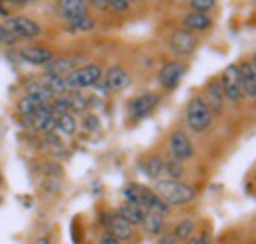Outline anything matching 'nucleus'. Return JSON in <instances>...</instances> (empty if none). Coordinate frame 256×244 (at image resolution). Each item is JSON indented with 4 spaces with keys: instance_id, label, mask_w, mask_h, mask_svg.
I'll return each instance as SVG.
<instances>
[{
    "instance_id": "aec40b11",
    "label": "nucleus",
    "mask_w": 256,
    "mask_h": 244,
    "mask_svg": "<svg viewBox=\"0 0 256 244\" xmlns=\"http://www.w3.org/2000/svg\"><path fill=\"white\" fill-rule=\"evenodd\" d=\"M140 172L148 180L158 182V180H162V176H164V160L158 158V156H150L148 160L140 162Z\"/></svg>"
},
{
    "instance_id": "a211bd4d",
    "label": "nucleus",
    "mask_w": 256,
    "mask_h": 244,
    "mask_svg": "<svg viewBox=\"0 0 256 244\" xmlns=\"http://www.w3.org/2000/svg\"><path fill=\"white\" fill-rule=\"evenodd\" d=\"M104 81H106V85H108L110 91H122V89L128 87L130 77H128V73L124 69H120V67H110V69L106 71V75H104Z\"/></svg>"
},
{
    "instance_id": "ea45409f",
    "label": "nucleus",
    "mask_w": 256,
    "mask_h": 244,
    "mask_svg": "<svg viewBox=\"0 0 256 244\" xmlns=\"http://www.w3.org/2000/svg\"><path fill=\"white\" fill-rule=\"evenodd\" d=\"M36 244H50V238H46V236H44V238H38Z\"/></svg>"
},
{
    "instance_id": "f3484780",
    "label": "nucleus",
    "mask_w": 256,
    "mask_h": 244,
    "mask_svg": "<svg viewBox=\"0 0 256 244\" xmlns=\"http://www.w3.org/2000/svg\"><path fill=\"white\" fill-rule=\"evenodd\" d=\"M184 26L188 32H205L213 26V18L203 12H192L184 18Z\"/></svg>"
},
{
    "instance_id": "9b49d317",
    "label": "nucleus",
    "mask_w": 256,
    "mask_h": 244,
    "mask_svg": "<svg viewBox=\"0 0 256 244\" xmlns=\"http://www.w3.org/2000/svg\"><path fill=\"white\" fill-rule=\"evenodd\" d=\"M56 6H58V14H62L65 20L87 16V10H89L87 0H58Z\"/></svg>"
},
{
    "instance_id": "9d476101",
    "label": "nucleus",
    "mask_w": 256,
    "mask_h": 244,
    "mask_svg": "<svg viewBox=\"0 0 256 244\" xmlns=\"http://www.w3.org/2000/svg\"><path fill=\"white\" fill-rule=\"evenodd\" d=\"M20 58L30 63V65H38V67H46L50 61L56 58V54L48 48H40V46H30V48H22Z\"/></svg>"
},
{
    "instance_id": "dca6fc26",
    "label": "nucleus",
    "mask_w": 256,
    "mask_h": 244,
    "mask_svg": "<svg viewBox=\"0 0 256 244\" xmlns=\"http://www.w3.org/2000/svg\"><path fill=\"white\" fill-rule=\"evenodd\" d=\"M114 238H118L120 242L122 240H130L134 236V224H130L126 218H122L120 214L116 213L110 218V230H108Z\"/></svg>"
},
{
    "instance_id": "1a4fd4ad",
    "label": "nucleus",
    "mask_w": 256,
    "mask_h": 244,
    "mask_svg": "<svg viewBox=\"0 0 256 244\" xmlns=\"http://www.w3.org/2000/svg\"><path fill=\"white\" fill-rule=\"evenodd\" d=\"M186 73V65L182 61H170L166 63L158 73V79H160V85L164 89H176L180 79L184 77Z\"/></svg>"
},
{
    "instance_id": "4be33fe9",
    "label": "nucleus",
    "mask_w": 256,
    "mask_h": 244,
    "mask_svg": "<svg viewBox=\"0 0 256 244\" xmlns=\"http://www.w3.org/2000/svg\"><path fill=\"white\" fill-rule=\"evenodd\" d=\"M118 214L122 216V218H126L130 224H142V220H144V214L146 211L142 209V207H138V205H132V203H124V205H120V209H118Z\"/></svg>"
},
{
    "instance_id": "a19ab883",
    "label": "nucleus",
    "mask_w": 256,
    "mask_h": 244,
    "mask_svg": "<svg viewBox=\"0 0 256 244\" xmlns=\"http://www.w3.org/2000/svg\"><path fill=\"white\" fill-rule=\"evenodd\" d=\"M250 63H252V67H254V71H256V54L252 56V61H250Z\"/></svg>"
},
{
    "instance_id": "79ce46f5",
    "label": "nucleus",
    "mask_w": 256,
    "mask_h": 244,
    "mask_svg": "<svg viewBox=\"0 0 256 244\" xmlns=\"http://www.w3.org/2000/svg\"><path fill=\"white\" fill-rule=\"evenodd\" d=\"M2 182H4V178H2V172H0V185H2Z\"/></svg>"
},
{
    "instance_id": "cd10ccee",
    "label": "nucleus",
    "mask_w": 256,
    "mask_h": 244,
    "mask_svg": "<svg viewBox=\"0 0 256 244\" xmlns=\"http://www.w3.org/2000/svg\"><path fill=\"white\" fill-rule=\"evenodd\" d=\"M164 174H168L170 180H180V178L184 176V166H182V162L176 160V158L164 162Z\"/></svg>"
},
{
    "instance_id": "4468645a",
    "label": "nucleus",
    "mask_w": 256,
    "mask_h": 244,
    "mask_svg": "<svg viewBox=\"0 0 256 244\" xmlns=\"http://www.w3.org/2000/svg\"><path fill=\"white\" fill-rule=\"evenodd\" d=\"M122 195H124V199H126V203H132V205H138V207H142L144 211H146V205H148V199H150V195H152V189H148V187H144V185H126L124 189H122Z\"/></svg>"
},
{
    "instance_id": "7ed1b4c3",
    "label": "nucleus",
    "mask_w": 256,
    "mask_h": 244,
    "mask_svg": "<svg viewBox=\"0 0 256 244\" xmlns=\"http://www.w3.org/2000/svg\"><path fill=\"white\" fill-rule=\"evenodd\" d=\"M102 77V69L96 63H87L83 67H77L73 73H69L67 79V87L71 91H83L87 87H95Z\"/></svg>"
},
{
    "instance_id": "72a5a7b5",
    "label": "nucleus",
    "mask_w": 256,
    "mask_h": 244,
    "mask_svg": "<svg viewBox=\"0 0 256 244\" xmlns=\"http://www.w3.org/2000/svg\"><path fill=\"white\" fill-rule=\"evenodd\" d=\"M83 124H85L87 130H96V128H98V118H96L95 114H89V116L83 120Z\"/></svg>"
},
{
    "instance_id": "412c9836",
    "label": "nucleus",
    "mask_w": 256,
    "mask_h": 244,
    "mask_svg": "<svg viewBox=\"0 0 256 244\" xmlns=\"http://www.w3.org/2000/svg\"><path fill=\"white\" fill-rule=\"evenodd\" d=\"M42 83L54 92V96H62V94H67L69 92V87H67V79L62 77V75H52V73H44L42 77Z\"/></svg>"
},
{
    "instance_id": "f257e3e1",
    "label": "nucleus",
    "mask_w": 256,
    "mask_h": 244,
    "mask_svg": "<svg viewBox=\"0 0 256 244\" xmlns=\"http://www.w3.org/2000/svg\"><path fill=\"white\" fill-rule=\"evenodd\" d=\"M156 193L170 207L188 205V203H192L193 199L197 197V193H195V189H193L192 185L178 182V180H170V178L156 182Z\"/></svg>"
},
{
    "instance_id": "5701e85b",
    "label": "nucleus",
    "mask_w": 256,
    "mask_h": 244,
    "mask_svg": "<svg viewBox=\"0 0 256 244\" xmlns=\"http://www.w3.org/2000/svg\"><path fill=\"white\" fill-rule=\"evenodd\" d=\"M26 91H28V96L38 98V100H42V102H48V104L56 98L54 92L50 91L42 81H32V83H28V85H26Z\"/></svg>"
},
{
    "instance_id": "bb28decb",
    "label": "nucleus",
    "mask_w": 256,
    "mask_h": 244,
    "mask_svg": "<svg viewBox=\"0 0 256 244\" xmlns=\"http://www.w3.org/2000/svg\"><path fill=\"white\" fill-rule=\"evenodd\" d=\"M67 96H69V102H71V112H83V110H87L89 98L81 91H71V94H67Z\"/></svg>"
},
{
    "instance_id": "4c0bfd02",
    "label": "nucleus",
    "mask_w": 256,
    "mask_h": 244,
    "mask_svg": "<svg viewBox=\"0 0 256 244\" xmlns=\"http://www.w3.org/2000/svg\"><path fill=\"white\" fill-rule=\"evenodd\" d=\"M10 4H18V6H28V4H34L38 0H8Z\"/></svg>"
},
{
    "instance_id": "e433bc0d",
    "label": "nucleus",
    "mask_w": 256,
    "mask_h": 244,
    "mask_svg": "<svg viewBox=\"0 0 256 244\" xmlns=\"http://www.w3.org/2000/svg\"><path fill=\"white\" fill-rule=\"evenodd\" d=\"M158 244H176V238H174V234H162V238H160V242Z\"/></svg>"
},
{
    "instance_id": "473e14b6",
    "label": "nucleus",
    "mask_w": 256,
    "mask_h": 244,
    "mask_svg": "<svg viewBox=\"0 0 256 244\" xmlns=\"http://www.w3.org/2000/svg\"><path fill=\"white\" fill-rule=\"evenodd\" d=\"M16 42V38L10 34V32L4 28V24H0V44H6V46H12Z\"/></svg>"
},
{
    "instance_id": "423d86ee",
    "label": "nucleus",
    "mask_w": 256,
    "mask_h": 244,
    "mask_svg": "<svg viewBox=\"0 0 256 244\" xmlns=\"http://www.w3.org/2000/svg\"><path fill=\"white\" fill-rule=\"evenodd\" d=\"M170 154H172V158H176L180 162H186L193 156V144L186 132L176 130L170 136Z\"/></svg>"
},
{
    "instance_id": "b1692460",
    "label": "nucleus",
    "mask_w": 256,
    "mask_h": 244,
    "mask_svg": "<svg viewBox=\"0 0 256 244\" xmlns=\"http://www.w3.org/2000/svg\"><path fill=\"white\" fill-rule=\"evenodd\" d=\"M58 130L64 136H73L77 130V118L73 112H65V114H58Z\"/></svg>"
},
{
    "instance_id": "c85d7f7f",
    "label": "nucleus",
    "mask_w": 256,
    "mask_h": 244,
    "mask_svg": "<svg viewBox=\"0 0 256 244\" xmlns=\"http://www.w3.org/2000/svg\"><path fill=\"white\" fill-rule=\"evenodd\" d=\"M52 110L56 114H65V112H71V102H69V96L62 94V96H56L52 102H50Z\"/></svg>"
},
{
    "instance_id": "c03bdc74",
    "label": "nucleus",
    "mask_w": 256,
    "mask_h": 244,
    "mask_svg": "<svg viewBox=\"0 0 256 244\" xmlns=\"http://www.w3.org/2000/svg\"><path fill=\"white\" fill-rule=\"evenodd\" d=\"M0 203H2V197H0Z\"/></svg>"
},
{
    "instance_id": "6e6552de",
    "label": "nucleus",
    "mask_w": 256,
    "mask_h": 244,
    "mask_svg": "<svg viewBox=\"0 0 256 244\" xmlns=\"http://www.w3.org/2000/svg\"><path fill=\"white\" fill-rule=\"evenodd\" d=\"M158 100H160V98H158V94H154V92H144V94L136 96V98L130 102V118H132V120L144 118L146 114H150V112L156 108Z\"/></svg>"
},
{
    "instance_id": "c756f323",
    "label": "nucleus",
    "mask_w": 256,
    "mask_h": 244,
    "mask_svg": "<svg viewBox=\"0 0 256 244\" xmlns=\"http://www.w3.org/2000/svg\"><path fill=\"white\" fill-rule=\"evenodd\" d=\"M215 4H217V0H190L193 12H203V14H209L215 8Z\"/></svg>"
},
{
    "instance_id": "20e7f679",
    "label": "nucleus",
    "mask_w": 256,
    "mask_h": 244,
    "mask_svg": "<svg viewBox=\"0 0 256 244\" xmlns=\"http://www.w3.org/2000/svg\"><path fill=\"white\" fill-rule=\"evenodd\" d=\"M4 28L14 38H20V40H32L42 34V26L28 16H8L4 22Z\"/></svg>"
},
{
    "instance_id": "393cba45",
    "label": "nucleus",
    "mask_w": 256,
    "mask_h": 244,
    "mask_svg": "<svg viewBox=\"0 0 256 244\" xmlns=\"http://www.w3.org/2000/svg\"><path fill=\"white\" fill-rule=\"evenodd\" d=\"M193 232H195V222H193L192 218H184V220H180V222L176 224V228H174V238L186 242L188 238H192Z\"/></svg>"
},
{
    "instance_id": "c9c22d12",
    "label": "nucleus",
    "mask_w": 256,
    "mask_h": 244,
    "mask_svg": "<svg viewBox=\"0 0 256 244\" xmlns=\"http://www.w3.org/2000/svg\"><path fill=\"white\" fill-rule=\"evenodd\" d=\"M87 4H93V6H95V8H98V10H108L106 0H87Z\"/></svg>"
},
{
    "instance_id": "a18cd8bd",
    "label": "nucleus",
    "mask_w": 256,
    "mask_h": 244,
    "mask_svg": "<svg viewBox=\"0 0 256 244\" xmlns=\"http://www.w3.org/2000/svg\"><path fill=\"white\" fill-rule=\"evenodd\" d=\"M254 2H256V0H254Z\"/></svg>"
},
{
    "instance_id": "58836bf2",
    "label": "nucleus",
    "mask_w": 256,
    "mask_h": 244,
    "mask_svg": "<svg viewBox=\"0 0 256 244\" xmlns=\"http://www.w3.org/2000/svg\"><path fill=\"white\" fill-rule=\"evenodd\" d=\"M0 16H6V18H8V10L2 6V2H0Z\"/></svg>"
},
{
    "instance_id": "ddd939ff",
    "label": "nucleus",
    "mask_w": 256,
    "mask_h": 244,
    "mask_svg": "<svg viewBox=\"0 0 256 244\" xmlns=\"http://www.w3.org/2000/svg\"><path fill=\"white\" fill-rule=\"evenodd\" d=\"M240 73V85H242V94L248 98H256V71L250 61H242L238 65Z\"/></svg>"
},
{
    "instance_id": "a878e982",
    "label": "nucleus",
    "mask_w": 256,
    "mask_h": 244,
    "mask_svg": "<svg viewBox=\"0 0 256 244\" xmlns=\"http://www.w3.org/2000/svg\"><path fill=\"white\" fill-rule=\"evenodd\" d=\"M69 24V30L71 32H91L95 30V20L87 14V16H79V18H73V20H67Z\"/></svg>"
},
{
    "instance_id": "f704fd0d",
    "label": "nucleus",
    "mask_w": 256,
    "mask_h": 244,
    "mask_svg": "<svg viewBox=\"0 0 256 244\" xmlns=\"http://www.w3.org/2000/svg\"><path fill=\"white\" fill-rule=\"evenodd\" d=\"M98 244H120V240H118V238H114L110 232H104V234L100 236Z\"/></svg>"
},
{
    "instance_id": "39448f33",
    "label": "nucleus",
    "mask_w": 256,
    "mask_h": 244,
    "mask_svg": "<svg viewBox=\"0 0 256 244\" xmlns=\"http://www.w3.org/2000/svg\"><path fill=\"white\" fill-rule=\"evenodd\" d=\"M221 87H223L224 98L228 102H238L244 98L242 94V85H240V73H238V65H228L221 75Z\"/></svg>"
},
{
    "instance_id": "0eeeda50",
    "label": "nucleus",
    "mask_w": 256,
    "mask_h": 244,
    "mask_svg": "<svg viewBox=\"0 0 256 244\" xmlns=\"http://www.w3.org/2000/svg\"><path fill=\"white\" fill-rule=\"evenodd\" d=\"M170 48H172V52H174L176 56H180V58L192 56L193 52H195V48H197V38L193 36V32L180 30L172 36Z\"/></svg>"
},
{
    "instance_id": "f03ea898",
    "label": "nucleus",
    "mask_w": 256,
    "mask_h": 244,
    "mask_svg": "<svg viewBox=\"0 0 256 244\" xmlns=\"http://www.w3.org/2000/svg\"><path fill=\"white\" fill-rule=\"evenodd\" d=\"M213 110L209 108V104L205 102L203 96H193L192 100L188 102L186 108V122L190 126V130H193L195 134L205 132L211 124H213Z\"/></svg>"
},
{
    "instance_id": "f8f14e48",
    "label": "nucleus",
    "mask_w": 256,
    "mask_h": 244,
    "mask_svg": "<svg viewBox=\"0 0 256 244\" xmlns=\"http://www.w3.org/2000/svg\"><path fill=\"white\" fill-rule=\"evenodd\" d=\"M81 63V58H54L50 61L44 69L46 73H52V75H62V77H67L69 73H73Z\"/></svg>"
},
{
    "instance_id": "2f4dec72",
    "label": "nucleus",
    "mask_w": 256,
    "mask_h": 244,
    "mask_svg": "<svg viewBox=\"0 0 256 244\" xmlns=\"http://www.w3.org/2000/svg\"><path fill=\"white\" fill-rule=\"evenodd\" d=\"M188 244H211V234L209 232H201V234H193L192 238H188L186 240Z\"/></svg>"
},
{
    "instance_id": "37998d69",
    "label": "nucleus",
    "mask_w": 256,
    "mask_h": 244,
    "mask_svg": "<svg viewBox=\"0 0 256 244\" xmlns=\"http://www.w3.org/2000/svg\"><path fill=\"white\" fill-rule=\"evenodd\" d=\"M128 2H130V4H132V2H134V0H128Z\"/></svg>"
},
{
    "instance_id": "6ab92c4d",
    "label": "nucleus",
    "mask_w": 256,
    "mask_h": 244,
    "mask_svg": "<svg viewBox=\"0 0 256 244\" xmlns=\"http://www.w3.org/2000/svg\"><path fill=\"white\" fill-rule=\"evenodd\" d=\"M142 226L148 234L152 236H162L164 234V228H166V216L160 213H152V211H146L144 214V220H142Z\"/></svg>"
},
{
    "instance_id": "2eb2a0df",
    "label": "nucleus",
    "mask_w": 256,
    "mask_h": 244,
    "mask_svg": "<svg viewBox=\"0 0 256 244\" xmlns=\"http://www.w3.org/2000/svg\"><path fill=\"white\" fill-rule=\"evenodd\" d=\"M224 100H226V98H224L221 81H219V79H217V81H211L209 87H207V98H205V102L209 104V108L213 110V114H217V112L223 110Z\"/></svg>"
},
{
    "instance_id": "7c9ffc66",
    "label": "nucleus",
    "mask_w": 256,
    "mask_h": 244,
    "mask_svg": "<svg viewBox=\"0 0 256 244\" xmlns=\"http://www.w3.org/2000/svg\"><path fill=\"white\" fill-rule=\"evenodd\" d=\"M106 4H108V10L118 12V14H124V12L130 10V2L128 0H106Z\"/></svg>"
}]
</instances>
